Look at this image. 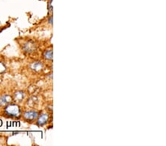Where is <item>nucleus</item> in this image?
<instances>
[{
  "label": "nucleus",
  "mask_w": 166,
  "mask_h": 146,
  "mask_svg": "<svg viewBox=\"0 0 166 146\" xmlns=\"http://www.w3.org/2000/svg\"><path fill=\"white\" fill-rule=\"evenodd\" d=\"M24 50L27 53H32V52H33V50H36V46H35V44L33 42L29 41L25 44Z\"/></svg>",
  "instance_id": "20e7f679"
},
{
  "label": "nucleus",
  "mask_w": 166,
  "mask_h": 146,
  "mask_svg": "<svg viewBox=\"0 0 166 146\" xmlns=\"http://www.w3.org/2000/svg\"><path fill=\"white\" fill-rule=\"evenodd\" d=\"M38 116H39L38 112L36 111H29L24 114V117L27 121H33L35 119L37 118Z\"/></svg>",
  "instance_id": "f03ea898"
},
{
  "label": "nucleus",
  "mask_w": 166,
  "mask_h": 146,
  "mask_svg": "<svg viewBox=\"0 0 166 146\" xmlns=\"http://www.w3.org/2000/svg\"><path fill=\"white\" fill-rule=\"evenodd\" d=\"M5 114L12 117H19L21 115V111L19 106L14 103H10L7 105L5 109Z\"/></svg>",
  "instance_id": "f257e3e1"
},
{
  "label": "nucleus",
  "mask_w": 166,
  "mask_h": 146,
  "mask_svg": "<svg viewBox=\"0 0 166 146\" xmlns=\"http://www.w3.org/2000/svg\"><path fill=\"white\" fill-rule=\"evenodd\" d=\"M5 71V66L2 63L0 62V73L3 72Z\"/></svg>",
  "instance_id": "1a4fd4ad"
},
{
  "label": "nucleus",
  "mask_w": 166,
  "mask_h": 146,
  "mask_svg": "<svg viewBox=\"0 0 166 146\" xmlns=\"http://www.w3.org/2000/svg\"><path fill=\"white\" fill-rule=\"evenodd\" d=\"M47 120H48V115L47 114H42L39 117V120H38V125L39 126H43L45 123H47Z\"/></svg>",
  "instance_id": "39448f33"
},
{
  "label": "nucleus",
  "mask_w": 166,
  "mask_h": 146,
  "mask_svg": "<svg viewBox=\"0 0 166 146\" xmlns=\"http://www.w3.org/2000/svg\"><path fill=\"white\" fill-rule=\"evenodd\" d=\"M12 101V98L9 95H3L0 98V105L1 106H7L10 104Z\"/></svg>",
  "instance_id": "7ed1b4c3"
},
{
  "label": "nucleus",
  "mask_w": 166,
  "mask_h": 146,
  "mask_svg": "<svg viewBox=\"0 0 166 146\" xmlns=\"http://www.w3.org/2000/svg\"><path fill=\"white\" fill-rule=\"evenodd\" d=\"M44 57L47 60H51L53 58V52L51 50H48V51H46L44 54Z\"/></svg>",
  "instance_id": "6e6552de"
},
{
  "label": "nucleus",
  "mask_w": 166,
  "mask_h": 146,
  "mask_svg": "<svg viewBox=\"0 0 166 146\" xmlns=\"http://www.w3.org/2000/svg\"><path fill=\"white\" fill-rule=\"evenodd\" d=\"M42 64L40 62H34L31 64V69H33L35 71H39L42 69Z\"/></svg>",
  "instance_id": "0eeeda50"
},
{
  "label": "nucleus",
  "mask_w": 166,
  "mask_h": 146,
  "mask_svg": "<svg viewBox=\"0 0 166 146\" xmlns=\"http://www.w3.org/2000/svg\"><path fill=\"white\" fill-rule=\"evenodd\" d=\"M25 98V94L23 92H16L14 94V98L17 101H22Z\"/></svg>",
  "instance_id": "423d86ee"
}]
</instances>
